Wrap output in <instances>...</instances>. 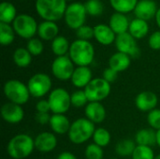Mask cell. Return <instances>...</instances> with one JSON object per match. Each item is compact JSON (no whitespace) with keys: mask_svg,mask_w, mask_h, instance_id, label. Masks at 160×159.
I'll return each mask as SVG.
<instances>
[{"mask_svg":"<svg viewBox=\"0 0 160 159\" xmlns=\"http://www.w3.org/2000/svg\"><path fill=\"white\" fill-rule=\"evenodd\" d=\"M68 7L66 0H36L35 9L44 21L58 22L64 18Z\"/></svg>","mask_w":160,"mask_h":159,"instance_id":"1","label":"cell"},{"mask_svg":"<svg viewBox=\"0 0 160 159\" xmlns=\"http://www.w3.org/2000/svg\"><path fill=\"white\" fill-rule=\"evenodd\" d=\"M68 56L77 67H89L95 59V48L90 41L75 39L70 44Z\"/></svg>","mask_w":160,"mask_h":159,"instance_id":"2","label":"cell"},{"mask_svg":"<svg viewBox=\"0 0 160 159\" xmlns=\"http://www.w3.org/2000/svg\"><path fill=\"white\" fill-rule=\"evenodd\" d=\"M35 140L27 134L21 133L13 138L8 143L7 152L13 159L27 158L34 151Z\"/></svg>","mask_w":160,"mask_h":159,"instance_id":"3","label":"cell"},{"mask_svg":"<svg viewBox=\"0 0 160 159\" xmlns=\"http://www.w3.org/2000/svg\"><path fill=\"white\" fill-rule=\"evenodd\" d=\"M96 127L87 118H79L71 123L70 129L68 133L69 141L77 145L88 142L95 133Z\"/></svg>","mask_w":160,"mask_h":159,"instance_id":"4","label":"cell"},{"mask_svg":"<svg viewBox=\"0 0 160 159\" xmlns=\"http://www.w3.org/2000/svg\"><path fill=\"white\" fill-rule=\"evenodd\" d=\"M3 92L9 102L21 106L25 104L31 97L27 84H24L19 80H9L6 82L3 86Z\"/></svg>","mask_w":160,"mask_h":159,"instance_id":"5","label":"cell"},{"mask_svg":"<svg viewBox=\"0 0 160 159\" xmlns=\"http://www.w3.org/2000/svg\"><path fill=\"white\" fill-rule=\"evenodd\" d=\"M11 25L17 36L27 40L35 37L36 34H38V24L36 19L29 14H19Z\"/></svg>","mask_w":160,"mask_h":159,"instance_id":"6","label":"cell"},{"mask_svg":"<svg viewBox=\"0 0 160 159\" xmlns=\"http://www.w3.org/2000/svg\"><path fill=\"white\" fill-rule=\"evenodd\" d=\"M86 16L87 12L84 4L75 1L68 5L64 15V20L68 27L76 31L85 24Z\"/></svg>","mask_w":160,"mask_h":159,"instance_id":"7","label":"cell"},{"mask_svg":"<svg viewBox=\"0 0 160 159\" xmlns=\"http://www.w3.org/2000/svg\"><path fill=\"white\" fill-rule=\"evenodd\" d=\"M83 90L89 102H101L110 96L112 85L102 77L94 78Z\"/></svg>","mask_w":160,"mask_h":159,"instance_id":"8","label":"cell"},{"mask_svg":"<svg viewBox=\"0 0 160 159\" xmlns=\"http://www.w3.org/2000/svg\"><path fill=\"white\" fill-rule=\"evenodd\" d=\"M27 86L31 97L41 98L52 92V82L48 74L36 73L29 79Z\"/></svg>","mask_w":160,"mask_h":159,"instance_id":"9","label":"cell"},{"mask_svg":"<svg viewBox=\"0 0 160 159\" xmlns=\"http://www.w3.org/2000/svg\"><path fill=\"white\" fill-rule=\"evenodd\" d=\"M48 101L53 114H65L71 107L70 94L64 88H55L49 94Z\"/></svg>","mask_w":160,"mask_h":159,"instance_id":"10","label":"cell"},{"mask_svg":"<svg viewBox=\"0 0 160 159\" xmlns=\"http://www.w3.org/2000/svg\"><path fill=\"white\" fill-rule=\"evenodd\" d=\"M75 65L68 55L56 57L52 64V75L60 81H68L71 79L75 70Z\"/></svg>","mask_w":160,"mask_h":159,"instance_id":"11","label":"cell"},{"mask_svg":"<svg viewBox=\"0 0 160 159\" xmlns=\"http://www.w3.org/2000/svg\"><path fill=\"white\" fill-rule=\"evenodd\" d=\"M114 44L117 52L126 53L130 57H137L140 54V49L137 44V39H135L128 32L117 35Z\"/></svg>","mask_w":160,"mask_h":159,"instance_id":"12","label":"cell"},{"mask_svg":"<svg viewBox=\"0 0 160 159\" xmlns=\"http://www.w3.org/2000/svg\"><path fill=\"white\" fill-rule=\"evenodd\" d=\"M0 113L4 121L11 125L21 123L24 117V111L22 107L12 102L5 103L1 107Z\"/></svg>","mask_w":160,"mask_h":159,"instance_id":"13","label":"cell"},{"mask_svg":"<svg viewBox=\"0 0 160 159\" xmlns=\"http://www.w3.org/2000/svg\"><path fill=\"white\" fill-rule=\"evenodd\" d=\"M158 9V5L154 0H139L133 13L135 18L148 22L156 18Z\"/></svg>","mask_w":160,"mask_h":159,"instance_id":"14","label":"cell"},{"mask_svg":"<svg viewBox=\"0 0 160 159\" xmlns=\"http://www.w3.org/2000/svg\"><path fill=\"white\" fill-rule=\"evenodd\" d=\"M158 104V97L156 93L152 91H142L137 95L135 98V105L141 112H150L157 109Z\"/></svg>","mask_w":160,"mask_h":159,"instance_id":"15","label":"cell"},{"mask_svg":"<svg viewBox=\"0 0 160 159\" xmlns=\"http://www.w3.org/2000/svg\"><path fill=\"white\" fill-rule=\"evenodd\" d=\"M57 146V138L53 132H41L35 138V148L40 153H50Z\"/></svg>","mask_w":160,"mask_h":159,"instance_id":"16","label":"cell"},{"mask_svg":"<svg viewBox=\"0 0 160 159\" xmlns=\"http://www.w3.org/2000/svg\"><path fill=\"white\" fill-rule=\"evenodd\" d=\"M94 38L103 46H110L115 42L116 34L109 24L98 23L94 26Z\"/></svg>","mask_w":160,"mask_h":159,"instance_id":"17","label":"cell"},{"mask_svg":"<svg viewBox=\"0 0 160 159\" xmlns=\"http://www.w3.org/2000/svg\"><path fill=\"white\" fill-rule=\"evenodd\" d=\"M93 80V73L89 67H76L70 79L71 83L78 89H84Z\"/></svg>","mask_w":160,"mask_h":159,"instance_id":"18","label":"cell"},{"mask_svg":"<svg viewBox=\"0 0 160 159\" xmlns=\"http://www.w3.org/2000/svg\"><path fill=\"white\" fill-rule=\"evenodd\" d=\"M85 118L90 120L92 123L101 124L106 119V109L101 102H89L84 108Z\"/></svg>","mask_w":160,"mask_h":159,"instance_id":"19","label":"cell"},{"mask_svg":"<svg viewBox=\"0 0 160 159\" xmlns=\"http://www.w3.org/2000/svg\"><path fill=\"white\" fill-rule=\"evenodd\" d=\"M130 21L128 18L127 14L114 12L111 15L109 20V26L112 29V31L117 35H121L128 32Z\"/></svg>","mask_w":160,"mask_h":159,"instance_id":"20","label":"cell"},{"mask_svg":"<svg viewBox=\"0 0 160 159\" xmlns=\"http://www.w3.org/2000/svg\"><path fill=\"white\" fill-rule=\"evenodd\" d=\"M38 35L41 40L52 41L59 36V27L56 22L50 21H43L38 24Z\"/></svg>","mask_w":160,"mask_h":159,"instance_id":"21","label":"cell"},{"mask_svg":"<svg viewBox=\"0 0 160 159\" xmlns=\"http://www.w3.org/2000/svg\"><path fill=\"white\" fill-rule=\"evenodd\" d=\"M49 126L54 134L64 135L68 133L71 123L65 114H52Z\"/></svg>","mask_w":160,"mask_h":159,"instance_id":"22","label":"cell"},{"mask_svg":"<svg viewBox=\"0 0 160 159\" xmlns=\"http://www.w3.org/2000/svg\"><path fill=\"white\" fill-rule=\"evenodd\" d=\"M131 64V57L126 53L116 52L109 59V67L120 73L126 71Z\"/></svg>","mask_w":160,"mask_h":159,"instance_id":"23","label":"cell"},{"mask_svg":"<svg viewBox=\"0 0 160 159\" xmlns=\"http://www.w3.org/2000/svg\"><path fill=\"white\" fill-rule=\"evenodd\" d=\"M128 33L135 39H142L145 37L149 33V24L148 22L144 20H141L138 18H134L130 21Z\"/></svg>","mask_w":160,"mask_h":159,"instance_id":"24","label":"cell"},{"mask_svg":"<svg viewBox=\"0 0 160 159\" xmlns=\"http://www.w3.org/2000/svg\"><path fill=\"white\" fill-rule=\"evenodd\" d=\"M135 142L137 145L152 147L157 144V131H155L153 128L141 129L135 136Z\"/></svg>","mask_w":160,"mask_h":159,"instance_id":"25","label":"cell"},{"mask_svg":"<svg viewBox=\"0 0 160 159\" xmlns=\"http://www.w3.org/2000/svg\"><path fill=\"white\" fill-rule=\"evenodd\" d=\"M17 16V9L12 3L8 1L0 3V22L11 24Z\"/></svg>","mask_w":160,"mask_h":159,"instance_id":"26","label":"cell"},{"mask_svg":"<svg viewBox=\"0 0 160 159\" xmlns=\"http://www.w3.org/2000/svg\"><path fill=\"white\" fill-rule=\"evenodd\" d=\"M12 60L17 67L24 68L30 66L32 62V54L26 48L20 47L14 51L12 54Z\"/></svg>","mask_w":160,"mask_h":159,"instance_id":"27","label":"cell"},{"mask_svg":"<svg viewBox=\"0 0 160 159\" xmlns=\"http://www.w3.org/2000/svg\"><path fill=\"white\" fill-rule=\"evenodd\" d=\"M70 44L71 43H69L68 39L66 37L58 36L52 41L51 48H52V52L56 55V57L65 56V55H68L69 52Z\"/></svg>","mask_w":160,"mask_h":159,"instance_id":"28","label":"cell"},{"mask_svg":"<svg viewBox=\"0 0 160 159\" xmlns=\"http://www.w3.org/2000/svg\"><path fill=\"white\" fill-rule=\"evenodd\" d=\"M109 2L115 12L128 14L134 11L139 0H109Z\"/></svg>","mask_w":160,"mask_h":159,"instance_id":"29","label":"cell"},{"mask_svg":"<svg viewBox=\"0 0 160 159\" xmlns=\"http://www.w3.org/2000/svg\"><path fill=\"white\" fill-rule=\"evenodd\" d=\"M137 147L135 141L130 139H125L118 142L115 145V152L119 157H131Z\"/></svg>","mask_w":160,"mask_h":159,"instance_id":"30","label":"cell"},{"mask_svg":"<svg viewBox=\"0 0 160 159\" xmlns=\"http://www.w3.org/2000/svg\"><path fill=\"white\" fill-rule=\"evenodd\" d=\"M15 31L11 24L0 22V43L2 46L12 44L15 39Z\"/></svg>","mask_w":160,"mask_h":159,"instance_id":"31","label":"cell"},{"mask_svg":"<svg viewBox=\"0 0 160 159\" xmlns=\"http://www.w3.org/2000/svg\"><path fill=\"white\" fill-rule=\"evenodd\" d=\"M92 139L94 141V143L103 148L110 144L112 137H111V133L106 128L98 127V128H96Z\"/></svg>","mask_w":160,"mask_h":159,"instance_id":"32","label":"cell"},{"mask_svg":"<svg viewBox=\"0 0 160 159\" xmlns=\"http://www.w3.org/2000/svg\"><path fill=\"white\" fill-rule=\"evenodd\" d=\"M70 99H71V106L77 109L83 108V107L85 108L86 105L89 103V100L83 89H79L73 92L70 95Z\"/></svg>","mask_w":160,"mask_h":159,"instance_id":"33","label":"cell"},{"mask_svg":"<svg viewBox=\"0 0 160 159\" xmlns=\"http://www.w3.org/2000/svg\"><path fill=\"white\" fill-rule=\"evenodd\" d=\"M87 15L92 17L100 16L104 11V5L100 0H87L84 3Z\"/></svg>","mask_w":160,"mask_h":159,"instance_id":"34","label":"cell"},{"mask_svg":"<svg viewBox=\"0 0 160 159\" xmlns=\"http://www.w3.org/2000/svg\"><path fill=\"white\" fill-rule=\"evenodd\" d=\"M132 159H155L156 156L155 153L152 149V147L149 146H142V145H137L135 151L133 152Z\"/></svg>","mask_w":160,"mask_h":159,"instance_id":"35","label":"cell"},{"mask_svg":"<svg viewBox=\"0 0 160 159\" xmlns=\"http://www.w3.org/2000/svg\"><path fill=\"white\" fill-rule=\"evenodd\" d=\"M26 49L32 54V56H38L43 52L44 45L40 38L33 37V38L27 40Z\"/></svg>","mask_w":160,"mask_h":159,"instance_id":"36","label":"cell"},{"mask_svg":"<svg viewBox=\"0 0 160 159\" xmlns=\"http://www.w3.org/2000/svg\"><path fill=\"white\" fill-rule=\"evenodd\" d=\"M84 155L86 159H103L104 152L102 147L96 143H90L86 146Z\"/></svg>","mask_w":160,"mask_h":159,"instance_id":"37","label":"cell"},{"mask_svg":"<svg viewBox=\"0 0 160 159\" xmlns=\"http://www.w3.org/2000/svg\"><path fill=\"white\" fill-rule=\"evenodd\" d=\"M147 123L154 130L158 131L160 129V109H155L148 112Z\"/></svg>","mask_w":160,"mask_h":159,"instance_id":"38","label":"cell"},{"mask_svg":"<svg viewBox=\"0 0 160 159\" xmlns=\"http://www.w3.org/2000/svg\"><path fill=\"white\" fill-rule=\"evenodd\" d=\"M76 36L77 39L90 41V39L94 38V27L84 24L83 26L76 30Z\"/></svg>","mask_w":160,"mask_h":159,"instance_id":"39","label":"cell"},{"mask_svg":"<svg viewBox=\"0 0 160 159\" xmlns=\"http://www.w3.org/2000/svg\"><path fill=\"white\" fill-rule=\"evenodd\" d=\"M148 45L154 51L160 50V30L153 32L148 38Z\"/></svg>","mask_w":160,"mask_h":159,"instance_id":"40","label":"cell"},{"mask_svg":"<svg viewBox=\"0 0 160 159\" xmlns=\"http://www.w3.org/2000/svg\"><path fill=\"white\" fill-rule=\"evenodd\" d=\"M117 77H118V72H116L115 70H113L112 68H111L109 67L102 73V78L111 84L116 81Z\"/></svg>","mask_w":160,"mask_h":159,"instance_id":"41","label":"cell"},{"mask_svg":"<svg viewBox=\"0 0 160 159\" xmlns=\"http://www.w3.org/2000/svg\"><path fill=\"white\" fill-rule=\"evenodd\" d=\"M37 112H46L49 113L51 112V106L48 99H40L36 104Z\"/></svg>","mask_w":160,"mask_h":159,"instance_id":"42","label":"cell"},{"mask_svg":"<svg viewBox=\"0 0 160 159\" xmlns=\"http://www.w3.org/2000/svg\"><path fill=\"white\" fill-rule=\"evenodd\" d=\"M52 115H50V113H46V112H37L35 115V120L37 123H38L39 125H49L50 124V120H51Z\"/></svg>","mask_w":160,"mask_h":159,"instance_id":"43","label":"cell"},{"mask_svg":"<svg viewBox=\"0 0 160 159\" xmlns=\"http://www.w3.org/2000/svg\"><path fill=\"white\" fill-rule=\"evenodd\" d=\"M57 159H78L75 155H73L70 152H62L58 157Z\"/></svg>","mask_w":160,"mask_h":159,"instance_id":"44","label":"cell"},{"mask_svg":"<svg viewBox=\"0 0 160 159\" xmlns=\"http://www.w3.org/2000/svg\"><path fill=\"white\" fill-rule=\"evenodd\" d=\"M155 20H156V22H157V25L158 26V28H159L160 30V7H158V12H157Z\"/></svg>","mask_w":160,"mask_h":159,"instance_id":"45","label":"cell"},{"mask_svg":"<svg viewBox=\"0 0 160 159\" xmlns=\"http://www.w3.org/2000/svg\"><path fill=\"white\" fill-rule=\"evenodd\" d=\"M157 144L160 148V129L157 131Z\"/></svg>","mask_w":160,"mask_h":159,"instance_id":"46","label":"cell"},{"mask_svg":"<svg viewBox=\"0 0 160 159\" xmlns=\"http://www.w3.org/2000/svg\"><path fill=\"white\" fill-rule=\"evenodd\" d=\"M155 159H160V154H159V155H158V156L156 157V158H155Z\"/></svg>","mask_w":160,"mask_h":159,"instance_id":"47","label":"cell"},{"mask_svg":"<svg viewBox=\"0 0 160 159\" xmlns=\"http://www.w3.org/2000/svg\"><path fill=\"white\" fill-rule=\"evenodd\" d=\"M66 1H67V2H71V3H72V2L75 1V0H66Z\"/></svg>","mask_w":160,"mask_h":159,"instance_id":"48","label":"cell"},{"mask_svg":"<svg viewBox=\"0 0 160 159\" xmlns=\"http://www.w3.org/2000/svg\"><path fill=\"white\" fill-rule=\"evenodd\" d=\"M112 159H118V158H112Z\"/></svg>","mask_w":160,"mask_h":159,"instance_id":"49","label":"cell"}]
</instances>
